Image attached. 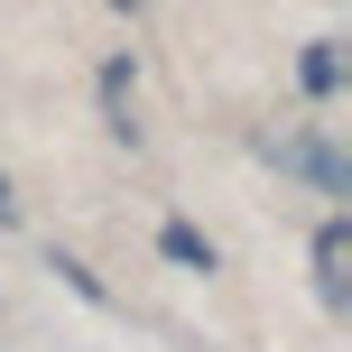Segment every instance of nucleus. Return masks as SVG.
<instances>
[{"instance_id":"obj_3","label":"nucleus","mask_w":352,"mask_h":352,"mask_svg":"<svg viewBox=\"0 0 352 352\" xmlns=\"http://www.w3.org/2000/svg\"><path fill=\"white\" fill-rule=\"evenodd\" d=\"M343 260H352V232H343V213H324V232H316V287L324 297H343Z\"/></svg>"},{"instance_id":"obj_4","label":"nucleus","mask_w":352,"mask_h":352,"mask_svg":"<svg viewBox=\"0 0 352 352\" xmlns=\"http://www.w3.org/2000/svg\"><path fill=\"white\" fill-rule=\"evenodd\" d=\"M130 84H140V74H130V56H102V121L121 130V140L140 130V121H130Z\"/></svg>"},{"instance_id":"obj_2","label":"nucleus","mask_w":352,"mask_h":352,"mask_svg":"<svg viewBox=\"0 0 352 352\" xmlns=\"http://www.w3.org/2000/svg\"><path fill=\"white\" fill-rule=\"evenodd\" d=\"M158 250H167V269H195V278H213V269H223V250H213L186 213H167V223H158Z\"/></svg>"},{"instance_id":"obj_5","label":"nucleus","mask_w":352,"mask_h":352,"mask_svg":"<svg viewBox=\"0 0 352 352\" xmlns=\"http://www.w3.org/2000/svg\"><path fill=\"white\" fill-rule=\"evenodd\" d=\"M297 84H306V93H334V84H343V47H334V37H316V47L297 56Z\"/></svg>"},{"instance_id":"obj_1","label":"nucleus","mask_w":352,"mask_h":352,"mask_svg":"<svg viewBox=\"0 0 352 352\" xmlns=\"http://www.w3.org/2000/svg\"><path fill=\"white\" fill-rule=\"evenodd\" d=\"M269 158H278V167H297L306 186H316V195H334V204H343V195H352V167H343L334 148L316 140V130H287V140H269Z\"/></svg>"},{"instance_id":"obj_8","label":"nucleus","mask_w":352,"mask_h":352,"mask_svg":"<svg viewBox=\"0 0 352 352\" xmlns=\"http://www.w3.org/2000/svg\"><path fill=\"white\" fill-rule=\"evenodd\" d=\"M111 10H140V0H111Z\"/></svg>"},{"instance_id":"obj_7","label":"nucleus","mask_w":352,"mask_h":352,"mask_svg":"<svg viewBox=\"0 0 352 352\" xmlns=\"http://www.w3.org/2000/svg\"><path fill=\"white\" fill-rule=\"evenodd\" d=\"M10 213H19V195H10V176H0V223H10Z\"/></svg>"},{"instance_id":"obj_6","label":"nucleus","mask_w":352,"mask_h":352,"mask_svg":"<svg viewBox=\"0 0 352 352\" xmlns=\"http://www.w3.org/2000/svg\"><path fill=\"white\" fill-rule=\"evenodd\" d=\"M47 269H56V278H65V287H74V297H84V306H111V287L93 278V269L74 260V250H47Z\"/></svg>"}]
</instances>
